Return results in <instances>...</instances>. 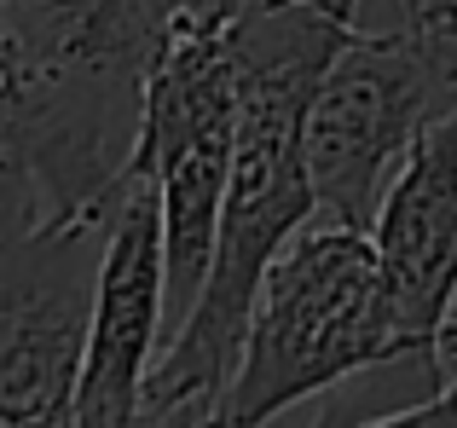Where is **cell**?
<instances>
[{
    "label": "cell",
    "mask_w": 457,
    "mask_h": 428,
    "mask_svg": "<svg viewBox=\"0 0 457 428\" xmlns=\"http://www.w3.org/2000/svg\"><path fill=\"white\" fill-rule=\"evenodd\" d=\"M347 29L359 23L312 0H244L232 12V58L244 81L237 157L209 284L145 383V423H220L261 278L278 249L319 214V185L307 169V99Z\"/></svg>",
    "instance_id": "6da1fadb"
},
{
    "label": "cell",
    "mask_w": 457,
    "mask_h": 428,
    "mask_svg": "<svg viewBox=\"0 0 457 428\" xmlns=\"http://www.w3.org/2000/svg\"><path fill=\"white\" fill-rule=\"evenodd\" d=\"M411 359L370 226L319 209L267 267L220 423H267L370 365Z\"/></svg>",
    "instance_id": "7a4b0ae2"
},
{
    "label": "cell",
    "mask_w": 457,
    "mask_h": 428,
    "mask_svg": "<svg viewBox=\"0 0 457 428\" xmlns=\"http://www.w3.org/2000/svg\"><path fill=\"white\" fill-rule=\"evenodd\" d=\"M457 111V23L347 29L307 99V169L319 209L370 226L400 162Z\"/></svg>",
    "instance_id": "3957f363"
},
{
    "label": "cell",
    "mask_w": 457,
    "mask_h": 428,
    "mask_svg": "<svg viewBox=\"0 0 457 428\" xmlns=\"http://www.w3.org/2000/svg\"><path fill=\"white\" fill-rule=\"evenodd\" d=\"M226 0L197 12L162 46L145 81V128H139V162L162 192L168 232V336L186 325L209 284L214 237H220L226 180L237 157V122H244V81L232 58V12Z\"/></svg>",
    "instance_id": "277c9868"
},
{
    "label": "cell",
    "mask_w": 457,
    "mask_h": 428,
    "mask_svg": "<svg viewBox=\"0 0 457 428\" xmlns=\"http://www.w3.org/2000/svg\"><path fill=\"white\" fill-rule=\"evenodd\" d=\"M104 232H0V423H76Z\"/></svg>",
    "instance_id": "5b68a950"
},
{
    "label": "cell",
    "mask_w": 457,
    "mask_h": 428,
    "mask_svg": "<svg viewBox=\"0 0 457 428\" xmlns=\"http://www.w3.org/2000/svg\"><path fill=\"white\" fill-rule=\"evenodd\" d=\"M168 325V232L162 192L151 169L134 157L122 197H116L111 232H104L99 278H93L87 318V359L76 388L81 428H122L145 417V383L156 371V342Z\"/></svg>",
    "instance_id": "8992f818"
},
{
    "label": "cell",
    "mask_w": 457,
    "mask_h": 428,
    "mask_svg": "<svg viewBox=\"0 0 457 428\" xmlns=\"http://www.w3.org/2000/svg\"><path fill=\"white\" fill-rule=\"evenodd\" d=\"M370 237L405 353L435 371L440 325L457 301V111L428 128L400 162Z\"/></svg>",
    "instance_id": "52a82bcc"
},
{
    "label": "cell",
    "mask_w": 457,
    "mask_h": 428,
    "mask_svg": "<svg viewBox=\"0 0 457 428\" xmlns=\"http://www.w3.org/2000/svg\"><path fill=\"white\" fill-rule=\"evenodd\" d=\"M382 428H400V423H457V301L440 325V342H435V383L417 406H400V411H382L370 417Z\"/></svg>",
    "instance_id": "ba28073f"
},
{
    "label": "cell",
    "mask_w": 457,
    "mask_h": 428,
    "mask_svg": "<svg viewBox=\"0 0 457 428\" xmlns=\"http://www.w3.org/2000/svg\"><path fill=\"white\" fill-rule=\"evenodd\" d=\"M405 23H457V0H400Z\"/></svg>",
    "instance_id": "9c48e42d"
},
{
    "label": "cell",
    "mask_w": 457,
    "mask_h": 428,
    "mask_svg": "<svg viewBox=\"0 0 457 428\" xmlns=\"http://www.w3.org/2000/svg\"><path fill=\"white\" fill-rule=\"evenodd\" d=\"M312 6H324V12H336V18L359 23V0H312Z\"/></svg>",
    "instance_id": "30bf717a"
}]
</instances>
